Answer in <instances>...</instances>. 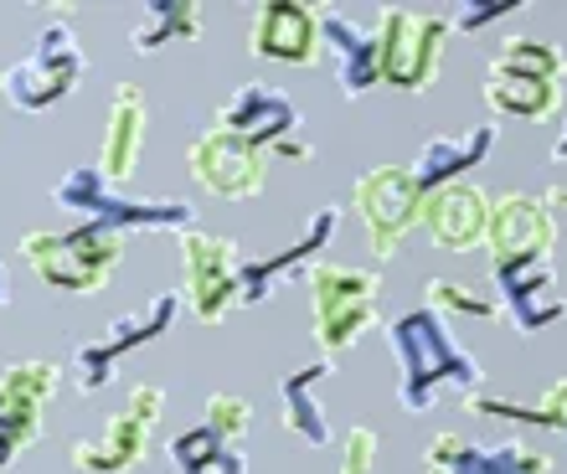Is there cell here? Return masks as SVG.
<instances>
[{"label": "cell", "instance_id": "cell-24", "mask_svg": "<svg viewBox=\"0 0 567 474\" xmlns=\"http://www.w3.org/2000/svg\"><path fill=\"white\" fill-rule=\"evenodd\" d=\"M336 371V361H305V367H295L289 377L279 382V418H284V429L295 433L299 444H310V449H326L330 444V423H326V408H320V387H326V377Z\"/></svg>", "mask_w": 567, "mask_h": 474}, {"label": "cell", "instance_id": "cell-2", "mask_svg": "<svg viewBox=\"0 0 567 474\" xmlns=\"http://www.w3.org/2000/svg\"><path fill=\"white\" fill-rule=\"evenodd\" d=\"M567 78V52L537 37H506L485 62L480 93L501 118H526V124H547L557 118Z\"/></svg>", "mask_w": 567, "mask_h": 474}, {"label": "cell", "instance_id": "cell-27", "mask_svg": "<svg viewBox=\"0 0 567 474\" xmlns=\"http://www.w3.org/2000/svg\"><path fill=\"white\" fill-rule=\"evenodd\" d=\"M464 413H475V418H511V423H537V429H557L567 439V377L547 387L537 402L485 398V392H470V398H464Z\"/></svg>", "mask_w": 567, "mask_h": 474}, {"label": "cell", "instance_id": "cell-34", "mask_svg": "<svg viewBox=\"0 0 567 474\" xmlns=\"http://www.w3.org/2000/svg\"><path fill=\"white\" fill-rule=\"evenodd\" d=\"M423 474H444V470H433V464H429V470H423Z\"/></svg>", "mask_w": 567, "mask_h": 474}, {"label": "cell", "instance_id": "cell-25", "mask_svg": "<svg viewBox=\"0 0 567 474\" xmlns=\"http://www.w3.org/2000/svg\"><path fill=\"white\" fill-rule=\"evenodd\" d=\"M202 27H207V16L192 0H150L145 11L135 16V27H130V47L140 58H150V52H165L176 42H196Z\"/></svg>", "mask_w": 567, "mask_h": 474}, {"label": "cell", "instance_id": "cell-28", "mask_svg": "<svg viewBox=\"0 0 567 474\" xmlns=\"http://www.w3.org/2000/svg\"><path fill=\"white\" fill-rule=\"evenodd\" d=\"M429 305L439 315H464V320H501V299L495 289H475V284H460V279H429Z\"/></svg>", "mask_w": 567, "mask_h": 474}, {"label": "cell", "instance_id": "cell-26", "mask_svg": "<svg viewBox=\"0 0 567 474\" xmlns=\"http://www.w3.org/2000/svg\"><path fill=\"white\" fill-rule=\"evenodd\" d=\"M165 460L176 464V474H248L243 444H227L223 433L207 429V423L176 433V439L165 444Z\"/></svg>", "mask_w": 567, "mask_h": 474}, {"label": "cell", "instance_id": "cell-33", "mask_svg": "<svg viewBox=\"0 0 567 474\" xmlns=\"http://www.w3.org/2000/svg\"><path fill=\"white\" fill-rule=\"evenodd\" d=\"M11 305V274H6V264H0V310Z\"/></svg>", "mask_w": 567, "mask_h": 474}, {"label": "cell", "instance_id": "cell-3", "mask_svg": "<svg viewBox=\"0 0 567 474\" xmlns=\"http://www.w3.org/2000/svg\"><path fill=\"white\" fill-rule=\"evenodd\" d=\"M21 258L31 264V274L58 289V295H104L114 274L124 264V233H109V227H37V233L21 237Z\"/></svg>", "mask_w": 567, "mask_h": 474}, {"label": "cell", "instance_id": "cell-10", "mask_svg": "<svg viewBox=\"0 0 567 474\" xmlns=\"http://www.w3.org/2000/svg\"><path fill=\"white\" fill-rule=\"evenodd\" d=\"M377 42H382V83L403 93H423L444 68L449 16L382 6L377 11Z\"/></svg>", "mask_w": 567, "mask_h": 474}, {"label": "cell", "instance_id": "cell-13", "mask_svg": "<svg viewBox=\"0 0 567 474\" xmlns=\"http://www.w3.org/2000/svg\"><path fill=\"white\" fill-rule=\"evenodd\" d=\"M491 289L501 299L516 336H542L547 326L567 320V299L557 295V264L553 253H526V258H495L491 264Z\"/></svg>", "mask_w": 567, "mask_h": 474}, {"label": "cell", "instance_id": "cell-22", "mask_svg": "<svg viewBox=\"0 0 567 474\" xmlns=\"http://www.w3.org/2000/svg\"><path fill=\"white\" fill-rule=\"evenodd\" d=\"M495 140H501L495 124H464V130H454V134H433V140H423V150L413 155L408 171H413L423 196L444 192V186L464 181V171H475V165L491 155Z\"/></svg>", "mask_w": 567, "mask_h": 474}, {"label": "cell", "instance_id": "cell-18", "mask_svg": "<svg viewBox=\"0 0 567 474\" xmlns=\"http://www.w3.org/2000/svg\"><path fill=\"white\" fill-rule=\"evenodd\" d=\"M320 52H326L330 73L341 83L346 99H361L382 83V42H377V27H361L357 16L326 6L320 11Z\"/></svg>", "mask_w": 567, "mask_h": 474}, {"label": "cell", "instance_id": "cell-31", "mask_svg": "<svg viewBox=\"0 0 567 474\" xmlns=\"http://www.w3.org/2000/svg\"><path fill=\"white\" fill-rule=\"evenodd\" d=\"M377 464V429L357 423V429L346 433V449H341V470L336 474H372Z\"/></svg>", "mask_w": 567, "mask_h": 474}, {"label": "cell", "instance_id": "cell-14", "mask_svg": "<svg viewBox=\"0 0 567 474\" xmlns=\"http://www.w3.org/2000/svg\"><path fill=\"white\" fill-rule=\"evenodd\" d=\"M423 192L408 165H377L357 181V217L372 237L377 258H398L408 243V233L419 227Z\"/></svg>", "mask_w": 567, "mask_h": 474}, {"label": "cell", "instance_id": "cell-21", "mask_svg": "<svg viewBox=\"0 0 567 474\" xmlns=\"http://www.w3.org/2000/svg\"><path fill=\"white\" fill-rule=\"evenodd\" d=\"M423 460L444 474H553V460L542 449H526L516 439L501 444H470L464 433H439Z\"/></svg>", "mask_w": 567, "mask_h": 474}, {"label": "cell", "instance_id": "cell-16", "mask_svg": "<svg viewBox=\"0 0 567 474\" xmlns=\"http://www.w3.org/2000/svg\"><path fill=\"white\" fill-rule=\"evenodd\" d=\"M186 165H192V176L207 186L212 196H223V202H254L264 196L269 186V161L248 150L243 140L233 134H217V130H202L186 150Z\"/></svg>", "mask_w": 567, "mask_h": 474}, {"label": "cell", "instance_id": "cell-23", "mask_svg": "<svg viewBox=\"0 0 567 474\" xmlns=\"http://www.w3.org/2000/svg\"><path fill=\"white\" fill-rule=\"evenodd\" d=\"M145 130H150V104L140 83H120L114 99H109V124H104V145H99V176L114 186V181H130L145 161Z\"/></svg>", "mask_w": 567, "mask_h": 474}, {"label": "cell", "instance_id": "cell-19", "mask_svg": "<svg viewBox=\"0 0 567 474\" xmlns=\"http://www.w3.org/2000/svg\"><path fill=\"white\" fill-rule=\"evenodd\" d=\"M485 223H491V196L480 192V186H470V181H454L444 192L423 196L419 227L433 248H444V253L480 248L485 243Z\"/></svg>", "mask_w": 567, "mask_h": 474}, {"label": "cell", "instance_id": "cell-8", "mask_svg": "<svg viewBox=\"0 0 567 474\" xmlns=\"http://www.w3.org/2000/svg\"><path fill=\"white\" fill-rule=\"evenodd\" d=\"M165 418V387L161 382H135L124 392L120 413H109L104 423L83 439H73L68 460L83 474H130L145 464L150 444H155V429Z\"/></svg>", "mask_w": 567, "mask_h": 474}, {"label": "cell", "instance_id": "cell-29", "mask_svg": "<svg viewBox=\"0 0 567 474\" xmlns=\"http://www.w3.org/2000/svg\"><path fill=\"white\" fill-rule=\"evenodd\" d=\"M202 423L223 433L227 444H248L254 408H248V398H238V392H212V398L202 402Z\"/></svg>", "mask_w": 567, "mask_h": 474}, {"label": "cell", "instance_id": "cell-1", "mask_svg": "<svg viewBox=\"0 0 567 474\" xmlns=\"http://www.w3.org/2000/svg\"><path fill=\"white\" fill-rule=\"evenodd\" d=\"M388 346L392 361H398V398H403L408 413H429L444 392L470 398L485 382L480 361L454 341L449 320L433 305H419V310L388 320Z\"/></svg>", "mask_w": 567, "mask_h": 474}, {"label": "cell", "instance_id": "cell-12", "mask_svg": "<svg viewBox=\"0 0 567 474\" xmlns=\"http://www.w3.org/2000/svg\"><path fill=\"white\" fill-rule=\"evenodd\" d=\"M62 367L47 356H21L0 371V470L21 460V449L42 439V413L58 398Z\"/></svg>", "mask_w": 567, "mask_h": 474}, {"label": "cell", "instance_id": "cell-30", "mask_svg": "<svg viewBox=\"0 0 567 474\" xmlns=\"http://www.w3.org/2000/svg\"><path fill=\"white\" fill-rule=\"evenodd\" d=\"M516 6L522 0H460L449 11V31H480V27H491V21H501V16H511Z\"/></svg>", "mask_w": 567, "mask_h": 474}, {"label": "cell", "instance_id": "cell-20", "mask_svg": "<svg viewBox=\"0 0 567 474\" xmlns=\"http://www.w3.org/2000/svg\"><path fill=\"white\" fill-rule=\"evenodd\" d=\"M557 223L542 207V196L506 192L491 196V223H485V253L495 258H526V253H553Z\"/></svg>", "mask_w": 567, "mask_h": 474}, {"label": "cell", "instance_id": "cell-4", "mask_svg": "<svg viewBox=\"0 0 567 474\" xmlns=\"http://www.w3.org/2000/svg\"><path fill=\"white\" fill-rule=\"evenodd\" d=\"M83 73H89V52L78 42L73 21L68 16H47L27 52L0 73V99L16 114H47L83 83Z\"/></svg>", "mask_w": 567, "mask_h": 474}, {"label": "cell", "instance_id": "cell-17", "mask_svg": "<svg viewBox=\"0 0 567 474\" xmlns=\"http://www.w3.org/2000/svg\"><path fill=\"white\" fill-rule=\"evenodd\" d=\"M248 52L264 62H289V68H310L320 62V11L299 6V0H264L248 21Z\"/></svg>", "mask_w": 567, "mask_h": 474}, {"label": "cell", "instance_id": "cell-15", "mask_svg": "<svg viewBox=\"0 0 567 474\" xmlns=\"http://www.w3.org/2000/svg\"><path fill=\"white\" fill-rule=\"evenodd\" d=\"M336 233H341V207H320L310 223H305V233L289 243V248L264 253V258H243V274H238V310H248V305H264V299H269L279 284L305 279V274L320 264V253L336 243Z\"/></svg>", "mask_w": 567, "mask_h": 474}, {"label": "cell", "instance_id": "cell-5", "mask_svg": "<svg viewBox=\"0 0 567 474\" xmlns=\"http://www.w3.org/2000/svg\"><path fill=\"white\" fill-rule=\"evenodd\" d=\"M305 289H310L315 346H320L326 361H341V356L377 326V315H382V279H377L372 268L320 258V264L305 274Z\"/></svg>", "mask_w": 567, "mask_h": 474}, {"label": "cell", "instance_id": "cell-11", "mask_svg": "<svg viewBox=\"0 0 567 474\" xmlns=\"http://www.w3.org/2000/svg\"><path fill=\"white\" fill-rule=\"evenodd\" d=\"M176 253H181V299L192 305V315L202 326H223L227 315L238 310V243L217 233H202V227H186L176 233Z\"/></svg>", "mask_w": 567, "mask_h": 474}, {"label": "cell", "instance_id": "cell-7", "mask_svg": "<svg viewBox=\"0 0 567 474\" xmlns=\"http://www.w3.org/2000/svg\"><path fill=\"white\" fill-rule=\"evenodd\" d=\"M212 130L243 140L264 161H279V165L315 161V145L299 134L305 130L299 104L284 89H269V83H243L238 93H227L217 104V114H212Z\"/></svg>", "mask_w": 567, "mask_h": 474}, {"label": "cell", "instance_id": "cell-9", "mask_svg": "<svg viewBox=\"0 0 567 474\" xmlns=\"http://www.w3.org/2000/svg\"><path fill=\"white\" fill-rule=\"evenodd\" d=\"M181 289H165V295L145 299L140 310L120 315V320H109L104 336H93V341H83L73 351V387L83 392V398H93V392H104L114 377H120V367L130 361L135 351H145L150 341H161L165 330L176 326L181 315Z\"/></svg>", "mask_w": 567, "mask_h": 474}, {"label": "cell", "instance_id": "cell-32", "mask_svg": "<svg viewBox=\"0 0 567 474\" xmlns=\"http://www.w3.org/2000/svg\"><path fill=\"white\" fill-rule=\"evenodd\" d=\"M563 99H567V78H563ZM553 165H567V118H563V130H557V140H553Z\"/></svg>", "mask_w": 567, "mask_h": 474}, {"label": "cell", "instance_id": "cell-6", "mask_svg": "<svg viewBox=\"0 0 567 474\" xmlns=\"http://www.w3.org/2000/svg\"><path fill=\"white\" fill-rule=\"evenodd\" d=\"M52 207L68 212L73 223L109 227V233H130V227H145V233H186L196 217L192 202H181V196H161V202L120 196L99 176V165L62 171V176L52 181Z\"/></svg>", "mask_w": 567, "mask_h": 474}]
</instances>
